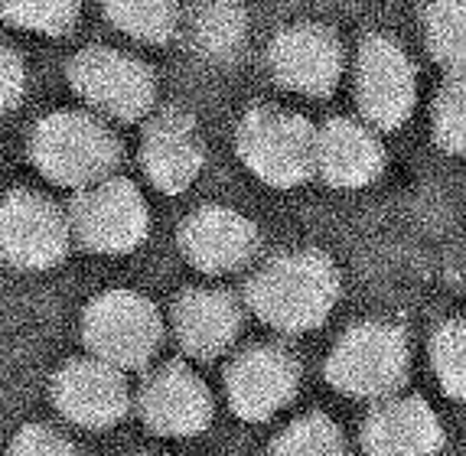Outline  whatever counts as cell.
<instances>
[{
  "label": "cell",
  "mask_w": 466,
  "mask_h": 456,
  "mask_svg": "<svg viewBox=\"0 0 466 456\" xmlns=\"http://www.w3.org/2000/svg\"><path fill=\"white\" fill-rule=\"evenodd\" d=\"M248 307L278 333H307L327 323L339 300V271L319 251L278 255L245 287Z\"/></svg>",
  "instance_id": "1"
},
{
  "label": "cell",
  "mask_w": 466,
  "mask_h": 456,
  "mask_svg": "<svg viewBox=\"0 0 466 456\" xmlns=\"http://www.w3.org/2000/svg\"><path fill=\"white\" fill-rule=\"evenodd\" d=\"M408 336L401 326L366 319L342 333L327 359V381L350 398H379L395 395L408 379Z\"/></svg>",
  "instance_id": "2"
},
{
  "label": "cell",
  "mask_w": 466,
  "mask_h": 456,
  "mask_svg": "<svg viewBox=\"0 0 466 456\" xmlns=\"http://www.w3.org/2000/svg\"><path fill=\"white\" fill-rule=\"evenodd\" d=\"M117 137L92 115L59 111L36 124L30 137V157L36 170L59 186L98 183L117 163Z\"/></svg>",
  "instance_id": "3"
},
{
  "label": "cell",
  "mask_w": 466,
  "mask_h": 456,
  "mask_svg": "<svg viewBox=\"0 0 466 456\" xmlns=\"http://www.w3.org/2000/svg\"><path fill=\"white\" fill-rule=\"evenodd\" d=\"M82 339L92 356L115 369H144L164 339L160 313L144 294L105 290L82 313Z\"/></svg>",
  "instance_id": "4"
},
{
  "label": "cell",
  "mask_w": 466,
  "mask_h": 456,
  "mask_svg": "<svg viewBox=\"0 0 466 456\" xmlns=\"http://www.w3.org/2000/svg\"><path fill=\"white\" fill-rule=\"evenodd\" d=\"M313 124L284 108H255L238 124V157L245 167L280 189L313 177Z\"/></svg>",
  "instance_id": "5"
},
{
  "label": "cell",
  "mask_w": 466,
  "mask_h": 456,
  "mask_svg": "<svg viewBox=\"0 0 466 456\" xmlns=\"http://www.w3.org/2000/svg\"><path fill=\"white\" fill-rule=\"evenodd\" d=\"M69 235L95 255H125L147 238V202L127 179L105 177L82 186L69 209Z\"/></svg>",
  "instance_id": "6"
},
{
  "label": "cell",
  "mask_w": 466,
  "mask_h": 456,
  "mask_svg": "<svg viewBox=\"0 0 466 456\" xmlns=\"http://www.w3.org/2000/svg\"><path fill=\"white\" fill-rule=\"evenodd\" d=\"M69 218L33 189H14L0 202V261L20 271H46L69 251Z\"/></svg>",
  "instance_id": "7"
},
{
  "label": "cell",
  "mask_w": 466,
  "mask_h": 456,
  "mask_svg": "<svg viewBox=\"0 0 466 456\" xmlns=\"http://www.w3.org/2000/svg\"><path fill=\"white\" fill-rule=\"evenodd\" d=\"M300 388V362L284 346L241 349L226 369V395L232 414L248 424L271 421L294 401Z\"/></svg>",
  "instance_id": "8"
},
{
  "label": "cell",
  "mask_w": 466,
  "mask_h": 456,
  "mask_svg": "<svg viewBox=\"0 0 466 456\" xmlns=\"http://www.w3.org/2000/svg\"><path fill=\"white\" fill-rule=\"evenodd\" d=\"M72 88H76L88 105L121 121L147 115L154 105V76L144 62L117 49L92 46L78 53L69 66Z\"/></svg>",
  "instance_id": "9"
},
{
  "label": "cell",
  "mask_w": 466,
  "mask_h": 456,
  "mask_svg": "<svg viewBox=\"0 0 466 456\" xmlns=\"http://www.w3.org/2000/svg\"><path fill=\"white\" fill-rule=\"evenodd\" d=\"M53 404L66 421L88 431H105L131 410L125 371L101 359H72L53 375Z\"/></svg>",
  "instance_id": "10"
},
{
  "label": "cell",
  "mask_w": 466,
  "mask_h": 456,
  "mask_svg": "<svg viewBox=\"0 0 466 456\" xmlns=\"http://www.w3.org/2000/svg\"><path fill=\"white\" fill-rule=\"evenodd\" d=\"M212 391L183 362L154 369L137 391L140 421L160 437H196L212 424Z\"/></svg>",
  "instance_id": "11"
},
{
  "label": "cell",
  "mask_w": 466,
  "mask_h": 456,
  "mask_svg": "<svg viewBox=\"0 0 466 456\" xmlns=\"http://www.w3.org/2000/svg\"><path fill=\"white\" fill-rule=\"evenodd\" d=\"M359 105L369 124L395 131L401 127L414 108V69L411 59L395 39L369 36L359 49L356 72Z\"/></svg>",
  "instance_id": "12"
},
{
  "label": "cell",
  "mask_w": 466,
  "mask_h": 456,
  "mask_svg": "<svg viewBox=\"0 0 466 456\" xmlns=\"http://www.w3.org/2000/svg\"><path fill=\"white\" fill-rule=\"evenodd\" d=\"M179 251L196 271L228 274L255 258L258 228L226 206H202L179 225Z\"/></svg>",
  "instance_id": "13"
},
{
  "label": "cell",
  "mask_w": 466,
  "mask_h": 456,
  "mask_svg": "<svg viewBox=\"0 0 466 456\" xmlns=\"http://www.w3.org/2000/svg\"><path fill=\"white\" fill-rule=\"evenodd\" d=\"M443 450V427L424 398H379L362 421L366 456H437Z\"/></svg>",
  "instance_id": "14"
},
{
  "label": "cell",
  "mask_w": 466,
  "mask_h": 456,
  "mask_svg": "<svg viewBox=\"0 0 466 456\" xmlns=\"http://www.w3.org/2000/svg\"><path fill=\"white\" fill-rule=\"evenodd\" d=\"M271 72L290 92L329 95L342 76L339 39L313 24L284 30L271 46Z\"/></svg>",
  "instance_id": "15"
},
{
  "label": "cell",
  "mask_w": 466,
  "mask_h": 456,
  "mask_svg": "<svg viewBox=\"0 0 466 456\" xmlns=\"http://www.w3.org/2000/svg\"><path fill=\"white\" fill-rule=\"evenodd\" d=\"M238 300L228 290H209V287H193L173 300V329L183 346V352L193 359H218L241 333Z\"/></svg>",
  "instance_id": "16"
},
{
  "label": "cell",
  "mask_w": 466,
  "mask_h": 456,
  "mask_svg": "<svg viewBox=\"0 0 466 456\" xmlns=\"http://www.w3.org/2000/svg\"><path fill=\"white\" fill-rule=\"evenodd\" d=\"M385 167L381 140L369 124L352 117H336L313 140V173L336 189H359L379 179Z\"/></svg>",
  "instance_id": "17"
},
{
  "label": "cell",
  "mask_w": 466,
  "mask_h": 456,
  "mask_svg": "<svg viewBox=\"0 0 466 456\" xmlns=\"http://www.w3.org/2000/svg\"><path fill=\"white\" fill-rule=\"evenodd\" d=\"M140 163L150 183L167 196L183 193L202 170V140L193 117L167 111L144 134Z\"/></svg>",
  "instance_id": "18"
},
{
  "label": "cell",
  "mask_w": 466,
  "mask_h": 456,
  "mask_svg": "<svg viewBox=\"0 0 466 456\" xmlns=\"http://www.w3.org/2000/svg\"><path fill=\"white\" fill-rule=\"evenodd\" d=\"M196 49L209 59H228L245 43V10L238 0H206L193 16Z\"/></svg>",
  "instance_id": "19"
},
{
  "label": "cell",
  "mask_w": 466,
  "mask_h": 456,
  "mask_svg": "<svg viewBox=\"0 0 466 456\" xmlns=\"http://www.w3.org/2000/svg\"><path fill=\"white\" fill-rule=\"evenodd\" d=\"M105 14L127 36L164 43L177 30L179 0H105Z\"/></svg>",
  "instance_id": "20"
},
{
  "label": "cell",
  "mask_w": 466,
  "mask_h": 456,
  "mask_svg": "<svg viewBox=\"0 0 466 456\" xmlns=\"http://www.w3.org/2000/svg\"><path fill=\"white\" fill-rule=\"evenodd\" d=\"M428 46L443 69L460 76L466 62V7L463 0H434L424 10Z\"/></svg>",
  "instance_id": "21"
},
{
  "label": "cell",
  "mask_w": 466,
  "mask_h": 456,
  "mask_svg": "<svg viewBox=\"0 0 466 456\" xmlns=\"http://www.w3.org/2000/svg\"><path fill=\"white\" fill-rule=\"evenodd\" d=\"M271 456H350V443L327 414H307L274 437Z\"/></svg>",
  "instance_id": "22"
},
{
  "label": "cell",
  "mask_w": 466,
  "mask_h": 456,
  "mask_svg": "<svg viewBox=\"0 0 466 456\" xmlns=\"http://www.w3.org/2000/svg\"><path fill=\"white\" fill-rule=\"evenodd\" d=\"M431 365L441 381L443 395L453 401H463L466 395V329L460 319H447L437 326L431 339Z\"/></svg>",
  "instance_id": "23"
},
{
  "label": "cell",
  "mask_w": 466,
  "mask_h": 456,
  "mask_svg": "<svg viewBox=\"0 0 466 456\" xmlns=\"http://www.w3.org/2000/svg\"><path fill=\"white\" fill-rule=\"evenodd\" d=\"M82 0H4V16L20 30L59 36L76 24Z\"/></svg>",
  "instance_id": "24"
},
{
  "label": "cell",
  "mask_w": 466,
  "mask_h": 456,
  "mask_svg": "<svg viewBox=\"0 0 466 456\" xmlns=\"http://www.w3.org/2000/svg\"><path fill=\"white\" fill-rule=\"evenodd\" d=\"M434 137L443 150L460 154L466 144V88L463 76H453L434 105Z\"/></svg>",
  "instance_id": "25"
},
{
  "label": "cell",
  "mask_w": 466,
  "mask_h": 456,
  "mask_svg": "<svg viewBox=\"0 0 466 456\" xmlns=\"http://www.w3.org/2000/svg\"><path fill=\"white\" fill-rule=\"evenodd\" d=\"M7 456H78L76 443L63 431L46 424H26L10 441Z\"/></svg>",
  "instance_id": "26"
},
{
  "label": "cell",
  "mask_w": 466,
  "mask_h": 456,
  "mask_svg": "<svg viewBox=\"0 0 466 456\" xmlns=\"http://www.w3.org/2000/svg\"><path fill=\"white\" fill-rule=\"evenodd\" d=\"M26 92V66L14 49L0 46V111H10L20 105Z\"/></svg>",
  "instance_id": "27"
},
{
  "label": "cell",
  "mask_w": 466,
  "mask_h": 456,
  "mask_svg": "<svg viewBox=\"0 0 466 456\" xmlns=\"http://www.w3.org/2000/svg\"><path fill=\"white\" fill-rule=\"evenodd\" d=\"M131 456H147V453H131Z\"/></svg>",
  "instance_id": "28"
}]
</instances>
